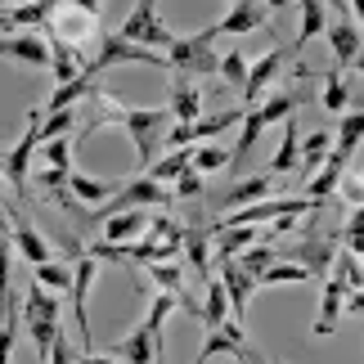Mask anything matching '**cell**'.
Returning a JSON list of instances; mask_svg holds the SVG:
<instances>
[{
    "instance_id": "cell-1",
    "label": "cell",
    "mask_w": 364,
    "mask_h": 364,
    "mask_svg": "<svg viewBox=\"0 0 364 364\" xmlns=\"http://www.w3.org/2000/svg\"><path fill=\"white\" fill-rule=\"evenodd\" d=\"M216 46V36H212V27H203L198 36H176L171 46H166V68H176L180 77H212L216 73V63H220V54L212 50Z\"/></svg>"
},
{
    "instance_id": "cell-2",
    "label": "cell",
    "mask_w": 364,
    "mask_h": 364,
    "mask_svg": "<svg viewBox=\"0 0 364 364\" xmlns=\"http://www.w3.org/2000/svg\"><path fill=\"white\" fill-rule=\"evenodd\" d=\"M166 126H171V113H166V108H126V117H122L117 131L131 135L135 158H139V171L158 158V144H162Z\"/></svg>"
},
{
    "instance_id": "cell-3",
    "label": "cell",
    "mask_w": 364,
    "mask_h": 364,
    "mask_svg": "<svg viewBox=\"0 0 364 364\" xmlns=\"http://www.w3.org/2000/svg\"><path fill=\"white\" fill-rule=\"evenodd\" d=\"M117 36L131 41V46H139V50H158V54H166V46L176 41V32L162 23V14H158V0H139V5L126 14Z\"/></svg>"
},
{
    "instance_id": "cell-4",
    "label": "cell",
    "mask_w": 364,
    "mask_h": 364,
    "mask_svg": "<svg viewBox=\"0 0 364 364\" xmlns=\"http://www.w3.org/2000/svg\"><path fill=\"white\" fill-rule=\"evenodd\" d=\"M95 279H100V265H95L86 252H77L68 292H73V319H77V333H81V346H86V351H95V333H90V288H95Z\"/></svg>"
},
{
    "instance_id": "cell-5",
    "label": "cell",
    "mask_w": 364,
    "mask_h": 364,
    "mask_svg": "<svg viewBox=\"0 0 364 364\" xmlns=\"http://www.w3.org/2000/svg\"><path fill=\"white\" fill-rule=\"evenodd\" d=\"M95 27H100V18H95V14L73 9V5H54V9L46 14V27H41V32L54 36V41H68V46L81 50V46L95 36Z\"/></svg>"
},
{
    "instance_id": "cell-6",
    "label": "cell",
    "mask_w": 364,
    "mask_h": 364,
    "mask_svg": "<svg viewBox=\"0 0 364 364\" xmlns=\"http://www.w3.org/2000/svg\"><path fill=\"white\" fill-rule=\"evenodd\" d=\"M284 63H288V46H284V41H274V46L265 50L257 63H247V86H243V104H247V108L257 104L261 95H265V90H270L274 81H279Z\"/></svg>"
},
{
    "instance_id": "cell-7",
    "label": "cell",
    "mask_w": 364,
    "mask_h": 364,
    "mask_svg": "<svg viewBox=\"0 0 364 364\" xmlns=\"http://www.w3.org/2000/svg\"><path fill=\"white\" fill-rule=\"evenodd\" d=\"M324 36L333 46V63H338V73H346V68H355L360 73V23L351 18V14H338V18L324 23Z\"/></svg>"
},
{
    "instance_id": "cell-8",
    "label": "cell",
    "mask_w": 364,
    "mask_h": 364,
    "mask_svg": "<svg viewBox=\"0 0 364 364\" xmlns=\"http://www.w3.org/2000/svg\"><path fill=\"white\" fill-rule=\"evenodd\" d=\"M0 59H14L23 68H50V41L46 32H9L0 36Z\"/></svg>"
},
{
    "instance_id": "cell-9",
    "label": "cell",
    "mask_w": 364,
    "mask_h": 364,
    "mask_svg": "<svg viewBox=\"0 0 364 364\" xmlns=\"http://www.w3.org/2000/svg\"><path fill=\"white\" fill-rule=\"evenodd\" d=\"M306 100H311L306 90H288V86H279V90H265L261 100L247 108V113L257 117V126L265 131V126H274V122H288V117L297 113V108H301Z\"/></svg>"
},
{
    "instance_id": "cell-10",
    "label": "cell",
    "mask_w": 364,
    "mask_h": 364,
    "mask_svg": "<svg viewBox=\"0 0 364 364\" xmlns=\"http://www.w3.org/2000/svg\"><path fill=\"white\" fill-rule=\"evenodd\" d=\"M220 288H225V301H230V311H234V324H243L247 319V301H252V292H257V279H252L239 261H220Z\"/></svg>"
},
{
    "instance_id": "cell-11",
    "label": "cell",
    "mask_w": 364,
    "mask_h": 364,
    "mask_svg": "<svg viewBox=\"0 0 364 364\" xmlns=\"http://www.w3.org/2000/svg\"><path fill=\"white\" fill-rule=\"evenodd\" d=\"M9 247L18 252V257H27V265H41V261L54 257L50 239H46V234H41L23 212H14V220H9Z\"/></svg>"
},
{
    "instance_id": "cell-12",
    "label": "cell",
    "mask_w": 364,
    "mask_h": 364,
    "mask_svg": "<svg viewBox=\"0 0 364 364\" xmlns=\"http://www.w3.org/2000/svg\"><path fill=\"white\" fill-rule=\"evenodd\" d=\"M32 153H36V126H27L23 139L9 149V158L0 162V180L9 185V193H27V166H32Z\"/></svg>"
},
{
    "instance_id": "cell-13",
    "label": "cell",
    "mask_w": 364,
    "mask_h": 364,
    "mask_svg": "<svg viewBox=\"0 0 364 364\" xmlns=\"http://www.w3.org/2000/svg\"><path fill=\"white\" fill-rule=\"evenodd\" d=\"M265 23H270V14H265L257 0H234L225 18L212 23V36L216 41L220 36H247V32H257V27H265Z\"/></svg>"
},
{
    "instance_id": "cell-14",
    "label": "cell",
    "mask_w": 364,
    "mask_h": 364,
    "mask_svg": "<svg viewBox=\"0 0 364 364\" xmlns=\"http://www.w3.org/2000/svg\"><path fill=\"white\" fill-rule=\"evenodd\" d=\"M104 220V234H100V243H135L139 234H144V225H149V216H144V207H117V212H108V216H100Z\"/></svg>"
},
{
    "instance_id": "cell-15",
    "label": "cell",
    "mask_w": 364,
    "mask_h": 364,
    "mask_svg": "<svg viewBox=\"0 0 364 364\" xmlns=\"http://www.w3.org/2000/svg\"><path fill=\"white\" fill-rule=\"evenodd\" d=\"M333 257H338V234H306V239L297 243V252H292V261L297 265H306L315 279L319 274H328V265H333Z\"/></svg>"
},
{
    "instance_id": "cell-16",
    "label": "cell",
    "mask_w": 364,
    "mask_h": 364,
    "mask_svg": "<svg viewBox=\"0 0 364 364\" xmlns=\"http://www.w3.org/2000/svg\"><path fill=\"white\" fill-rule=\"evenodd\" d=\"M122 180H100V176H86V171H68V193H73L77 207H104L108 198H117Z\"/></svg>"
},
{
    "instance_id": "cell-17",
    "label": "cell",
    "mask_w": 364,
    "mask_h": 364,
    "mask_svg": "<svg viewBox=\"0 0 364 364\" xmlns=\"http://www.w3.org/2000/svg\"><path fill=\"white\" fill-rule=\"evenodd\" d=\"M274 193V180L270 176H243V180H234V185L216 198V207H225V212H239V207H252V203H265Z\"/></svg>"
},
{
    "instance_id": "cell-18",
    "label": "cell",
    "mask_w": 364,
    "mask_h": 364,
    "mask_svg": "<svg viewBox=\"0 0 364 364\" xmlns=\"http://www.w3.org/2000/svg\"><path fill=\"white\" fill-rule=\"evenodd\" d=\"M346 288L338 274H328L324 279V292H319V315H315V324H311V333L315 338H328L333 328H338V319H342V297H346Z\"/></svg>"
},
{
    "instance_id": "cell-19",
    "label": "cell",
    "mask_w": 364,
    "mask_h": 364,
    "mask_svg": "<svg viewBox=\"0 0 364 364\" xmlns=\"http://www.w3.org/2000/svg\"><path fill=\"white\" fill-rule=\"evenodd\" d=\"M247 346V333H243V324H234V319H225L220 328H212L207 333V342H203V351L193 355V364H207L212 355H239Z\"/></svg>"
},
{
    "instance_id": "cell-20",
    "label": "cell",
    "mask_w": 364,
    "mask_h": 364,
    "mask_svg": "<svg viewBox=\"0 0 364 364\" xmlns=\"http://www.w3.org/2000/svg\"><path fill=\"white\" fill-rule=\"evenodd\" d=\"M166 113H171V122L193 126V122L203 117V90L193 86L189 77H176L171 81V104H166Z\"/></svg>"
},
{
    "instance_id": "cell-21",
    "label": "cell",
    "mask_w": 364,
    "mask_h": 364,
    "mask_svg": "<svg viewBox=\"0 0 364 364\" xmlns=\"http://www.w3.org/2000/svg\"><path fill=\"white\" fill-rule=\"evenodd\" d=\"M351 100H355V90H351V77H342L338 68L319 77V104H324V113L342 117L346 108H351ZM355 108H360V100H355Z\"/></svg>"
},
{
    "instance_id": "cell-22",
    "label": "cell",
    "mask_w": 364,
    "mask_h": 364,
    "mask_svg": "<svg viewBox=\"0 0 364 364\" xmlns=\"http://www.w3.org/2000/svg\"><path fill=\"white\" fill-rule=\"evenodd\" d=\"M46 41H50V73H54V81H59V86L86 77V63H81V50H77V46L54 41V36H46Z\"/></svg>"
},
{
    "instance_id": "cell-23",
    "label": "cell",
    "mask_w": 364,
    "mask_h": 364,
    "mask_svg": "<svg viewBox=\"0 0 364 364\" xmlns=\"http://www.w3.org/2000/svg\"><path fill=\"white\" fill-rule=\"evenodd\" d=\"M360 135H364V113H360V108H346L342 122H338V139H333L328 158L346 166V162H351V153L360 149Z\"/></svg>"
},
{
    "instance_id": "cell-24",
    "label": "cell",
    "mask_w": 364,
    "mask_h": 364,
    "mask_svg": "<svg viewBox=\"0 0 364 364\" xmlns=\"http://www.w3.org/2000/svg\"><path fill=\"white\" fill-rule=\"evenodd\" d=\"M297 9H301V27H297V41L288 46V54H297L301 46H311V41L324 32V23H328V5H324V0H297Z\"/></svg>"
},
{
    "instance_id": "cell-25",
    "label": "cell",
    "mask_w": 364,
    "mask_h": 364,
    "mask_svg": "<svg viewBox=\"0 0 364 364\" xmlns=\"http://www.w3.org/2000/svg\"><path fill=\"white\" fill-rule=\"evenodd\" d=\"M234 162V149L230 144H216V139H203V144L189 149V166L198 176H212V171H225V166Z\"/></svg>"
},
{
    "instance_id": "cell-26",
    "label": "cell",
    "mask_w": 364,
    "mask_h": 364,
    "mask_svg": "<svg viewBox=\"0 0 364 364\" xmlns=\"http://www.w3.org/2000/svg\"><path fill=\"white\" fill-rule=\"evenodd\" d=\"M212 239H216V261H234L239 252L257 243V225H220L212 230Z\"/></svg>"
},
{
    "instance_id": "cell-27",
    "label": "cell",
    "mask_w": 364,
    "mask_h": 364,
    "mask_svg": "<svg viewBox=\"0 0 364 364\" xmlns=\"http://www.w3.org/2000/svg\"><path fill=\"white\" fill-rule=\"evenodd\" d=\"M207 239H212V225H185L180 252H185V261H189L203 279H212V261H207Z\"/></svg>"
},
{
    "instance_id": "cell-28",
    "label": "cell",
    "mask_w": 364,
    "mask_h": 364,
    "mask_svg": "<svg viewBox=\"0 0 364 364\" xmlns=\"http://www.w3.org/2000/svg\"><path fill=\"white\" fill-rule=\"evenodd\" d=\"M198 319L207 324V333L220 328L230 319V301H225V288H220V279L212 274L207 279V292H203V306H198Z\"/></svg>"
},
{
    "instance_id": "cell-29",
    "label": "cell",
    "mask_w": 364,
    "mask_h": 364,
    "mask_svg": "<svg viewBox=\"0 0 364 364\" xmlns=\"http://www.w3.org/2000/svg\"><path fill=\"white\" fill-rule=\"evenodd\" d=\"M342 176H346V166H342V162H333V158H324V166H315V176L301 185V189H306L301 198H311V203H324L328 193L338 189V180H342Z\"/></svg>"
},
{
    "instance_id": "cell-30",
    "label": "cell",
    "mask_w": 364,
    "mask_h": 364,
    "mask_svg": "<svg viewBox=\"0 0 364 364\" xmlns=\"http://www.w3.org/2000/svg\"><path fill=\"white\" fill-rule=\"evenodd\" d=\"M297 139H301L297 117H288V122H284V144H279V149H274V158H270V171H274V176H292V171H297V162H301Z\"/></svg>"
},
{
    "instance_id": "cell-31",
    "label": "cell",
    "mask_w": 364,
    "mask_h": 364,
    "mask_svg": "<svg viewBox=\"0 0 364 364\" xmlns=\"http://www.w3.org/2000/svg\"><path fill=\"white\" fill-rule=\"evenodd\" d=\"M180 171H189V149H166L162 158H153L139 176H149V180H158V185H171V180Z\"/></svg>"
},
{
    "instance_id": "cell-32",
    "label": "cell",
    "mask_w": 364,
    "mask_h": 364,
    "mask_svg": "<svg viewBox=\"0 0 364 364\" xmlns=\"http://www.w3.org/2000/svg\"><path fill=\"white\" fill-rule=\"evenodd\" d=\"M311 270H306V265H297V261H284V257H279V261H270V265H265V270L257 274V284H265V288H279V284H311Z\"/></svg>"
},
{
    "instance_id": "cell-33",
    "label": "cell",
    "mask_w": 364,
    "mask_h": 364,
    "mask_svg": "<svg viewBox=\"0 0 364 364\" xmlns=\"http://www.w3.org/2000/svg\"><path fill=\"white\" fill-rule=\"evenodd\" d=\"M144 274L158 284V292H171V297H185V270L180 261H149Z\"/></svg>"
},
{
    "instance_id": "cell-34",
    "label": "cell",
    "mask_w": 364,
    "mask_h": 364,
    "mask_svg": "<svg viewBox=\"0 0 364 364\" xmlns=\"http://www.w3.org/2000/svg\"><path fill=\"white\" fill-rule=\"evenodd\" d=\"M32 284H41L46 292H68V284H73V265L50 257V261L32 265Z\"/></svg>"
},
{
    "instance_id": "cell-35",
    "label": "cell",
    "mask_w": 364,
    "mask_h": 364,
    "mask_svg": "<svg viewBox=\"0 0 364 364\" xmlns=\"http://www.w3.org/2000/svg\"><path fill=\"white\" fill-rule=\"evenodd\" d=\"M216 73H220V81H225L230 90L243 95V86H247V54H243L239 46L225 50V54H220V63H216Z\"/></svg>"
},
{
    "instance_id": "cell-36",
    "label": "cell",
    "mask_w": 364,
    "mask_h": 364,
    "mask_svg": "<svg viewBox=\"0 0 364 364\" xmlns=\"http://www.w3.org/2000/svg\"><path fill=\"white\" fill-rule=\"evenodd\" d=\"M328 149H333V135L324 131V126H319V131H311L306 139H297V153H301V162L297 166H324V158H328Z\"/></svg>"
},
{
    "instance_id": "cell-37",
    "label": "cell",
    "mask_w": 364,
    "mask_h": 364,
    "mask_svg": "<svg viewBox=\"0 0 364 364\" xmlns=\"http://www.w3.org/2000/svg\"><path fill=\"white\" fill-rule=\"evenodd\" d=\"M243 108H230V113H216V117H198L193 122V144H203V139H216L220 131H230V126H239Z\"/></svg>"
},
{
    "instance_id": "cell-38",
    "label": "cell",
    "mask_w": 364,
    "mask_h": 364,
    "mask_svg": "<svg viewBox=\"0 0 364 364\" xmlns=\"http://www.w3.org/2000/svg\"><path fill=\"white\" fill-rule=\"evenodd\" d=\"M14 342H18V306H14V297H9L5 306H0V364H9Z\"/></svg>"
},
{
    "instance_id": "cell-39",
    "label": "cell",
    "mask_w": 364,
    "mask_h": 364,
    "mask_svg": "<svg viewBox=\"0 0 364 364\" xmlns=\"http://www.w3.org/2000/svg\"><path fill=\"white\" fill-rule=\"evenodd\" d=\"M9 265H14V247H9V220H5V207H0V306H5V301L14 297Z\"/></svg>"
},
{
    "instance_id": "cell-40",
    "label": "cell",
    "mask_w": 364,
    "mask_h": 364,
    "mask_svg": "<svg viewBox=\"0 0 364 364\" xmlns=\"http://www.w3.org/2000/svg\"><path fill=\"white\" fill-rule=\"evenodd\" d=\"M36 153H46V162L54 166V171H73V139H68V135L36 144Z\"/></svg>"
},
{
    "instance_id": "cell-41",
    "label": "cell",
    "mask_w": 364,
    "mask_h": 364,
    "mask_svg": "<svg viewBox=\"0 0 364 364\" xmlns=\"http://www.w3.org/2000/svg\"><path fill=\"white\" fill-rule=\"evenodd\" d=\"M234 261H239L243 265V270L252 274V279H257L261 270H265V265H270V261H279V252L270 247V243H265V247H257V243H252L247 252H239V257H234Z\"/></svg>"
},
{
    "instance_id": "cell-42",
    "label": "cell",
    "mask_w": 364,
    "mask_h": 364,
    "mask_svg": "<svg viewBox=\"0 0 364 364\" xmlns=\"http://www.w3.org/2000/svg\"><path fill=\"white\" fill-rule=\"evenodd\" d=\"M203 185H207V176H198L189 166V171H180L166 189H171V198H203Z\"/></svg>"
},
{
    "instance_id": "cell-43",
    "label": "cell",
    "mask_w": 364,
    "mask_h": 364,
    "mask_svg": "<svg viewBox=\"0 0 364 364\" xmlns=\"http://www.w3.org/2000/svg\"><path fill=\"white\" fill-rule=\"evenodd\" d=\"M162 144L166 149H193V126L171 122V126H166V135H162Z\"/></svg>"
},
{
    "instance_id": "cell-44",
    "label": "cell",
    "mask_w": 364,
    "mask_h": 364,
    "mask_svg": "<svg viewBox=\"0 0 364 364\" xmlns=\"http://www.w3.org/2000/svg\"><path fill=\"white\" fill-rule=\"evenodd\" d=\"M338 189H342L346 207H360V198H364V180H360V176H342V180H338Z\"/></svg>"
},
{
    "instance_id": "cell-45",
    "label": "cell",
    "mask_w": 364,
    "mask_h": 364,
    "mask_svg": "<svg viewBox=\"0 0 364 364\" xmlns=\"http://www.w3.org/2000/svg\"><path fill=\"white\" fill-rule=\"evenodd\" d=\"M46 364H77V351H73V346H68V338H63V333H59V338H54V346H50Z\"/></svg>"
},
{
    "instance_id": "cell-46",
    "label": "cell",
    "mask_w": 364,
    "mask_h": 364,
    "mask_svg": "<svg viewBox=\"0 0 364 364\" xmlns=\"http://www.w3.org/2000/svg\"><path fill=\"white\" fill-rule=\"evenodd\" d=\"M36 185H41V189H50V193H59V189L68 185V171H54V166H46V171L36 176Z\"/></svg>"
},
{
    "instance_id": "cell-47",
    "label": "cell",
    "mask_w": 364,
    "mask_h": 364,
    "mask_svg": "<svg viewBox=\"0 0 364 364\" xmlns=\"http://www.w3.org/2000/svg\"><path fill=\"white\" fill-rule=\"evenodd\" d=\"M77 364H117V360L108 355V351H81V355H77Z\"/></svg>"
},
{
    "instance_id": "cell-48",
    "label": "cell",
    "mask_w": 364,
    "mask_h": 364,
    "mask_svg": "<svg viewBox=\"0 0 364 364\" xmlns=\"http://www.w3.org/2000/svg\"><path fill=\"white\" fill-rule=\"evenodd\" d=\"M252 364H274V360H261V355H252Z\"/></svg>"
}]
</instances>
